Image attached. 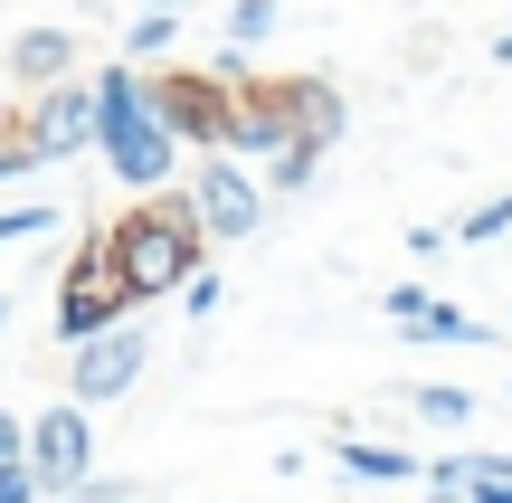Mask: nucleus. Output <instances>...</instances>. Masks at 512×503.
I'll return each mask as SVG.
<instances>
[{"instance_id":"6e6552de","label":"nucleus","mask_w":512,"mask_h":503,"mask_svg":"<svg viewBox=\"0 0 512 503\" xmlns=\"http://www.w3.org/2000/svg\"><path fill=\"white\" fill-rule=\"evenodd\" d=\"M19 143H29L38 162L95 152V76H57V86H38L29 114H19Z\"/></svg>"},{"instance_id":"f3484780","label":"nucleus","mask_w":512,"mask_h":503,"mask_svg":"<svg viewBox=\"0 0 512 503\" xmlns=\"http://www.w3.org/2000/svg\"><path fill=\"white\" fill-rule=\"evenodd\" d=\"M408 409H418L427 428H465V418H475V390H456V380H427V390L408 399Z\"/></svg>"},{"instance_id":"0eeeda50","label":"nucleus","mask_w":512,"mask_h":503,"mask_svg":"<svg viewBox=\"0 0 512 503\" xmlns=\"http://www.w3.org/2000/svg\"><path fill=\"white\" fill-rule=\"evenodd\" d=\"M133 304H124V285L105 276V247H76L67 257V276H57V304H48V333L57 342H86V333H105V323H124Z\"/></svg>"},{"instance_id":"b1692460","label":"nucleus","mask_w":512,"mask_h":503,"mask_svg":"<svg viewBox=\"0 0 512 503\" xmlns=\"http://www.w3.org/2000/svg\"><path fill=\"white\" fill-rule=\"evenodd\" d=\"M0 456H29V418L19 409H0Z\"/></svg>"},{"instance_id":"c85d7f7f","label":"nucleus","mask_w":512,"mask_h":503,"mask_svg":"<svg viewBox=\"0 0 512 503\" xmlns=\"http://www.w3.org/2000/svg\"><path fill=\"white\" fill-rule=\"evenodd\" d=\"M67 10H105V0H67Z\"/></svg>"},{"instance_id":"20e7f679","label":"nucleus","mask_w":512,"mask_h":503,"mask_svg":"<svg viewBox=\"0 0 512 503\" xmlns=\"http://www.w3.org/2000/svg\"><path fill=\"white\" fill-rule=\"evenodd\" d=\"M228 76H238V57H219V67H162L152 76V114L171 124V143H200V152H219V133H228Z\"/></svg>"},{"instance_id":"5701e85b","label":"nucleus","mask_w":512,"mask_h":503,"mask_svg":"<svg viewBox=\"0 0 512 503\" xmlns=\"http://www.w3.org/2000/svg\"><path fill=\"white\" fill-rule=\"evenodd\" d=\"M67 503H133V485H114V475H86V485H76Z\"/></svg>"},{"instance_id":"1a4fd4ad","label":"nucleus","mask_w":512,"mask_h":503,"mask_svg":"<svg viewBox=\"0 0 512 503\" xmlns=\"http://www.w3.org/2000/svg\"><path fill=\"white\" fill-rule=\"evenodd\" d=\"M275 143H294V114H285V76H228V133L219 152H238V162H266Z\"/></svg>"},{"instance_id":"cd10ccee","label":"nucleus","mask_w":512,"mask_h":503,"mask_svg":"<svg viewBox=\"0 0 512 503\" xmlns=\"http://www.w3.org/2000/svg\"><path fill=\"white\" fill-rule=\"evenodd\" d=\"M0 333H10V295H0Z\"/></svg>"},{"instance_id":"a211bd4d","label":"nucleus","mask_w":512,"mask_h":503,"mask_svg":"<svg viewBox=\"0 0 512 503\" xmlns=\"http://www.w3.org/2000/svg\"><path fill=\"white\" fill-rule=\"evenodd\" d=\"M456 238H465V247H494V238H512V190H494V200H475V209L456 219Z\"/></svg>"},{"instance_id":"423d86ee","label":"nucleus","mask_w":512,"mask_h":503,"mask_svg":"<svg viewBox=\"0 0 512 503\" xmlns=\"http://www.w3.org/2000/svg\"><path fill=\"white\" fill-rule=\"evenodd\" d=\"M143 361H152V342H143V323H105V333H86V342H67V399H86V409H114V399L143 380Z\"/></svg>"},{"instance_id":"f257e3e1","label":"nucleus","mask_w":512,"mask_h":503,"mask_svg":"<svg viewBox=\"0 0 512 503\" xmlns=\"http://www.w3.org/2000/svg\"><path fill=\"white\" fill-rule=\"evenodd\" d=\"M95 247H105V276L124 285V304H152V295H181L190 276H200V219H190L181 190H143V200L124 209V219L95 228Z\"/></svg>"},{"instance_id":"6ab92c4d","label":"nucleus","mask_w":512,"mask_h":503,"mask_svg":"<svg viewBox=\"0 0 512 503\" xmlns=\"http://www.w3.org/2000/svg\"><path fill=\"white\" fill-rule=\"evenodd\" d=\"M266 38H275V0H238V10H228V57L266 48Z\"/></svg>"},{"instance_id":"412c9836","label":"nucleus","mask_w":512,"mask_h":503,"mask_svg":"<svg viewBox=\"0 0 512 503\" xmlns=\"http://www.w3.org/2000/svg\"><path fill=\"white\" fill-rule=\"evenodd\" d=\"M219 304H228V285H219V276H209V266H200V276L181 285V314H190V323H209V314H219Z\"/></svg>"},{"instance_id":"39448f33","label":"nucleus","mask_w":512,"mask_h":503,"mask_svg":"<svg viewBox=\"0 0 512 503\" xmlns=\"http://www.w3.org/2000/svg\"><path fill=\"white\" fill-rule=\"evenodd\" d=\"M29 475H38L48 503H67L95 475V409H86V399H57V409L29 418Z\"/></svg>"},{"instance_id":"bb28decb","label":"nucleus","mask_w":512,"mask_h":503,"mask_svg":"<svg viewBox=\"0 0 512 503\" xmlns=\"http://www.w3.org/2000/svg\"><path fill=\"white\" fill-rule=\"evenodd\" d=\"M427 503H465V494H446V485H427Z\"/></svg>"},{"instance_id":"a878e982","label":"nucleus","mask_w":512,"mask_h":503,"mask_svg":"<svg viewBox=\"0 0 512 503\" xmlns=\"http://www.w3.org/2000/svg\"><path fill=\"white\" fill-rule=\"evenodd\" d=\"M133 10H190V0H133Z\"/></svg>"},{"instance_id":"2eb2a0df","label":"nucleus","mask_w":512,"mask_h":503,"mask_svg":"<svg viewBox=\"0 0 512 503\" xmlns=\"http://www.w3.org/2000/svg\"><path fill=\"white\" fill-rule=\"evenodd\" d=\"M171 38H181V10H133V19H124V57H133V67H143V57H162Z\"/></svg>"},{"instance_id":"f8f14e48","label":"nucleus","mask_w":512,"mask_h":503,"mask_svg":"<svg viewBox=\"0 0 512 503\" xmlns=\"http://www.w3.org/2000/svg\"><path fill=\"white\" fill-rule=\"evenodd\" d=\"M332 466L361 475V485H427V466L408 447H380V437H332Z\"/></svg>"},{"instance_id":"dca6fc26","label":"nucleus","mask_w":512,"mask_h":503,"mask_svg":"<svg viewBox=\"0 0 512 503\" xmlns=\"http://www.w3.org/2000/svg\"><path fill=\"white\" fill-rule=\"evenodd\" d=\"M456 494H465V503H512V456H465Z\"/></svg>"},{"instance_id":"f03ea898","label":"nucleus","mask_w":512,"mask_h":503,"mask_svg":"<svg viewBox=\"0 0 512 503\" xmlns=\"http://www.w3.org/2000/svg\"><path fill=\"white\" fill-rule=\"evenodd\" d=\"M95 152H105V171L133 190V200L181 181V143H171V124L152 114V76L133 67V57L95 67Z\"/></svg>"},{"instance_id":"aec40b11","label":"nucleus","mask_w":512,"mask_h":503,"mask_svg":"<svg viewBox=\"0 0 512 503\" xmlns=\"http://www.w3.org/2000/svg\"><path fill=\"white\" fill-rule=\"evenodd\" d=\"M57 228V209L48 200H19V209H0V247H29V238H48Z\"/></svg>"},{"instance_id":"4468645a","label":"nucleus","mask_w":512,"mask_h":503,"mask_svg":"<svg viewBox=\"0 0 512 503\" xmlns=\"http://www.w3.org/2000/svg\"><path fill=\"white\" fill-rule=\"evenodd\" d=\"M399 333H408V342H494V333H484L475 314H456V304H446V295H427L418 314L399 323Z\"/></svg>"},{"instance_id":"393cba45","label":"nucleus","mask_w":512,"mask_h":503,"mask_svg":"<svg viewBox=\"0 0 512 503\" xmlns=\"http://www.w3.org/2000/svg\"><path fill=\"white\" fill-rule=\"evenodd\" d=\"M19 171H38V152H29V143L10 133V143H0V181H19Z\"/></svg>"},{"instance_id":"7ed1b4c3","label":"nucleus","mask_w":512,"mask_h":503,"mask_svg":"<svg viewBox=\"0 0 512 503\" xmlns=\"http://www.w3.org/2000/svg\"><path fill=\"white\" fill-rule=\"evenodd\" d=\"M181 200H190V219H200L209 247H238V238L266 228V181H256L238 152H200V171L181 181Z\"/></svg>"},{"instance_id":"4be33fe9","label":"nucleus","mask_w":512,"mask_h":503,"mask_svg":"<svg viewBox=\"0 0 512 503\" xmlns=\"http://www.w3.org/2000/svg\"><path fill=\"white\" fill-rule=\"evenodd\" d=\"M0 503H48L38 475H29V456H0Z\"/></svg>"},{"instance_id":"9b49d317","label":"nucleus","mask_w":512,"mask_h":503,"mask_svg":"<svg viewBox=\"0 0 512 503\" xmlns=\"http://www.w3.org/2000/svg\"><path fill=\"white\" fill-rule=\"evenodd\" d=\"M57 76H76V38L67 29H19L10 38V86H57Z\"/></svg>"},{"instance_id":"ddd939ff","label":"nucleus","mask_w":512,"mask_h":503,"mask_svg":"<svg viewBox=\"0 0 512 503\" xmlns=\"http://www.w3.org/2000/svg\"><path fill=\"white\" fill-rule=\"evenodd\" d=\"M313 171H323V143H304V133H294V143H275V152H266V200L313 190Z\"/></svg>"},{"instance_id":"9d476101","label":"nucleus","mask_w":512,"mask_h":503,"mask_svg":"<svg viewBox=\"0 0 512 503\" xmlns=\"http://www.w3.org/2000/svg\"><path fill=\"white\" fill-rule=\"evenodd\" d=\"M285 114H294V133H304V143H342L351 133V105H342V86H332V76H285Z\"/></svg>"}]
</instances>
